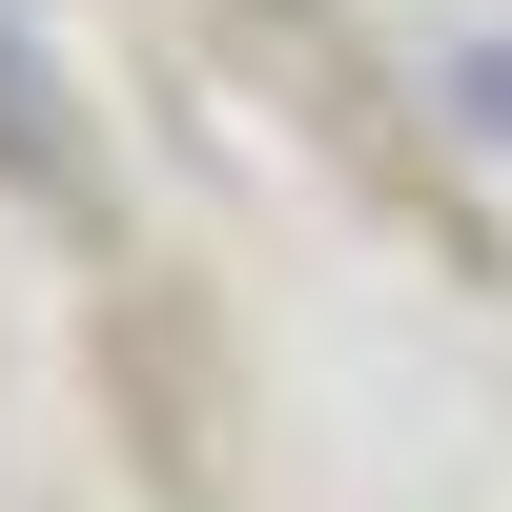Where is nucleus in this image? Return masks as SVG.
Returning <instances> with one entry per match:
<instances>
[{"label": "nucleus", "instance_id": "obj_1", "mask_svg": "<svg viewBox=\"0 0 512 512\" xmlns=\"http://www.w3.org/2000/svg\"><path fill=\"white\" fill-rule=\"evenodd\" d=\"M0 164H41V82H21V41H0Z\"/></svg>", "mask_w": 512, "mask_h": 512}]
</instances>
